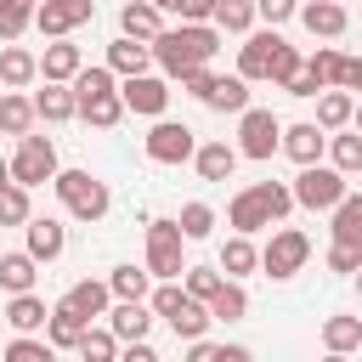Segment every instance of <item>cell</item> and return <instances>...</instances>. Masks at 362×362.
Here are the masks:
<instances>
[{
    "label": "cell",
    "mask_w": 362,
    "mask_h": 362,
    "mask_svg": "<svg viewBox=\"0 0 362 362\" xmlns=\"http://www.w3.org/2000/svg\"><path fill=\"white\" fill-rule=\"evenodd\" d=\"M51 187H57V198H62V209H68L74 221H102V215H107V204H113V198H107V187H102L90 170H57V181H51Z\"/></svg>",
    "instance_id": "cell-3"
},
{
    "label": "cell",
    "mask_w": 362,
    "mask_h": 362,
    "mask_svg": "<svg viewBox=\"0 0 362 362\" xmlns=\"http://www.w3.org/2000/svg\"><path fill=\"white\" fill-rule=\"evenodd\" d=\"M238 158H243V153H238L232 141H204V147L192 153V164H198V175H204V181H232Z\"/></svg>",
    "instance_id": "cell-20"
},
{
    "label": "cell",
    "mask_w": 362,
    "mask_h": 362,
    "mask_svg": "<svg viewBox=\"0 0 362 362\" xmlns=\"http://www.w3.org/2000/svg\"><path fill=\"white\" fill-rule=\"evenodd\" d=\"M328 158H334L339 175H356V170H362V136H356V130H351V136H328Z\"/></svg>",
    "instance_id": "cell-42"
},
{
    "label": "cell",
    "mask_w": 362,
    "mask_h": 362,
    "mask_svg": "<svg viewBox=\"0 0 362 362\" xmlns=\"http://www.w3.org/2000/svg\"><path fill=\"white\" fill-rule=\"evenodd\" d=\"M356 288H362V272H356Z\"/></svg>",
    "instance_id": "cell-58"
},
{
    "label": "cell",
    "mask_w": 362,
    "mask_h": 362,
    "mask_svg": "<svg viewBox=\"0 0 362 362\" xmlns=\"http://www.w3.org/2000/svg\"><path fill=\"white\" fill-rule=\"evenodd\" d=\"M334 243H356L362 249V192H345V204L334 209Z\"/></svg>",
    "instance_id": "cell-34"
},
{
    "label": "cell",
    "mask_w": 362,
    "mask_h": 362,
    "mask_svg": "<svg viewBox=\"0 0 362 362\" xmlns=\"http://www.w3.org/2000/svg\"><path fill=\"white\" fill-rule=\"evenodd\" d=\"M305 74H311L322 90H339V79H345V57H339L334 45H317V51L305 57Z\"/></svg>",
    "instance_id": "cell-32"
},
{
    "label": "cell",
    "mask_w": 362,
    "mask_h": 362,
    "mask_svg": "<svg viewBox=\"0 0 362 362\" xmlns=\"http://www.w3.org/2000/svg\"><path fill=\"white\" fill-rule=\"evenodd\" d=\"M300 23H305L317 40H339L351 17H345V6H339V0H305V6H300Z\"/></svg>",
    "instance_id": "cell-17"
},
{
    "label": "cell",
    "mask_w": 362,
    "mask_h": 362,
    "mask_svg": "<svg viewBox=\"0 0 362 362\" xmlns=\"http://www.w3.org/2000/svg\"><path fill=\"white\" fill-rule=\"evenodd\" d=\"M6 362H57V345L51 339H34V334H17L6 345Z\"/></svg>",
    "instance_id": "cell-44"
},
{
    "label": "cell",
    "mask_w": 362,
    "mask_h": 362,
    "mask_svg": "<svg viewBox=\"0 0 362 362\" xmlns=\"http://www.w3.org/2000/svg\"><path fill=\"white\" fill-rule=\"evenodd\" d=\"M6 322H11L17 334H40V328L51 322V305H45L40 294H11V305H6Z\"/></svg>",
    "instance_id": "cell-25"
},
{
    "label": "cell",
    "mask_w": 362,
    "mask_h": 362,
    "mask_svg": "<svg viewBox=\"0 0 362 362\" xmlns=\"http://www.w3.org/2000/svg\"><path fill=\"white\" fill-rule=\"evenodd\" d=\"M62 300H68V305H74V311L90 322V317H107V305H113V288H107V283H96V277H85V283H74Z\"/></svg>",
    "instance_id": "cell-24"
},
{
    "label": "cell",
    "mask_w": 362,
    "mask_h": 362,
    "mask_svg": "<svg viewBox=\"0 0 362 362\" xmlns=\"http://www.w3.org/2000/svg\"><path fill=\"white\" fill-rule=\"evenodd\" d=\"M277 45H283V34H277V28L249 34V40H243V51H238V79H272V57H277Z\"/></svg>",
    "instance_id": "cell-13"
},
{
    "label": "cell",
    "mask_w": 362,
    "mask_h": 362,
    "mask_svg": "<svg viewBox=\"0 0 362 362\" xmlns=\"http://www.w3.org/2000/svg\"><path fill=\"white\" fill-rule=\"evenodd\" d=\"M107 328H113L119 345H136V339H147V328H153V305H147V300H119V305L107 311Z\"/></svg>",
    "instance_id": "cell-14"
},
{
    "label": "cell",
    "mask_w": 362,
    "mask_h": 362,
    "mask_svg": "<svg viewBox=\"0 0 362 362\" xmlns=\"http://www.w3.org/2000/svg\"><path fill=\"white\" fill-rule=\"evenodd\" d=\"M85 328H90V322H85V317H79L68 300H57V305H51V322H45V339H51L57 351H79Z\"/></svg>",
    "instance_id": "cell-18"
},
{
    "label": "cell",
    "mask_w": 362,
    "mask_h": 362,
    "mask_svg": "<svg viewBox=\"0 0 362 362\" xmlns=\"http://www.w3.org/2000/svg\"><path fill=\"white\" fill-rule=\"evenodd\" d=\"M40 74H45V85H74V79L85 74V57H79V45H68V40H51V45H45V57H40Z\"/></svg>",
    "instance_id": "cell-15"
},
{
    "label": "cell",
    "mask_w": 362,
    "mask_h": 362,
    "mask_svg": "<svg viewBox=\"0 0 362 362\" xmlns=\"http://www.w3.org/2000/svg\"><path fill=\"white\" fill-rule=\"evenodd\" d=\"M328 272L356 277V272H362V249H356V243H328Z\"/></svg>",
    "instance_id": "cell-47"
},
{
    "label": "cell",
    "mask_w": 362,
    "mask_h": 362,
    "mask_svg": "<svg viewBox=\"0 0 362 362\" xmlns=\"http://www.w3.org/2000/svg\"><path fill=\"white\" fill-rule=\"evenodd\" d=\"M113 90H119V85H113V68H107V62H102V68H85V74L74 79V96H79V102H96V96H113Z\"/></svg>",
    "instance_id": "cell-43"
},
{
    "label": "cell",
    "mask_w": 362,
    "mask_h": 362,
    "mask_svg": "<svg viewBox=\"0 0 362 362\" xmlns=\"http://www.w3.org/2000/svg\"><path fill=\"white\" fill-rule=\"evenodd\" d=\"M34 277H40V260H34L28 249L0 255V288H6V294H34Z\"/></svg>",
    "instance_id": "cell-23"
},
{
    "label": "cell",
    "mask_w": 362,
    "mask_h": 362,
    "mask_svg": "<svg viewBox=\"0 0 362 362\" xmlns=\"http://www.w3.org/2000/svg\"><path fill=\"white\" fill-rule=\"evenodd\" d=\"M23 232H28V255H34L40 266H45V260H57V255H62V243H68L62 221H51V215H34Z\"/></svg>",
    "instance_id": "cell-21"
},
{
    "label": "cell",
    "mask_w": 362,
    "mask_h": 362,
    "mask_svg": "<svg viewBox=\"0 0 362 362\" xmlns=\"http://www.w3.org/2000/svg\"><path fill=\"white\" fill-rule=\"evenodd\" d=\"M221 34H249L255 28V0H215V17H209Z\"/></svg>",
    "instance_id": "cell-36"
},
{
    "label": "cell",
    "mask_w": 362,
    "mask_h": 362,
    "mask_svg": "<svg viewBox=\"0 0 362 362\" xmlns=\"http://www.w3.org/2000/svg\"><path fill=\"white\" fill-rule=\"evenodd\" d=\"M255 17H266V23L277 28V23H288V17H300V0H255Z\"/></svg>",
    "instance_id": "cell-48"
},
{
    "label": "cell",
    "mask_w": 362,
    "mask_h": 362,
    "mask_svg": "<svg viewBox=\"0 0 362 362\" xmlns=\"http://www.w3.org/2000/svg\"><path fill=\"white\" fill-rule=\"evenodd\" d=\"M204 107H215V113H249V79H221L215 74V85H209V96H204Z\"/></svg>",
    "instance_id": "cell-26"
},
{
    "label": "cell",
    "mask_w": 362,
    "mask_h": 362,
    "mask_svg": "<svg viewBox=\"0 0 362 362\" xmlns=\"http://www.w3.org/2000/svg\"><path fill=\"white\" fill-rule=\"evenodd\" d=\"M34 79H40V57L23 51V45H6V51H0V85H6V90H23V85H34Z\"/></svg>",
    "instance_id": "cell-22"
},
{
    "label": "cell",
    "mask_w": 362,
    "mask_h": 362,
    "mask_svg": "<svg viewBox=\"0 0 362 362\" xmlns=\"http://www.w3.org/2000/svg\"><path fill=\"white\" fill-rule=\"evenodd\" d=\"M322 362H345V356H334V351H328V356H322Z\"/></svg>",
    "instance_id": "cell-57"
},
{
    "label": "cell",
    "mask_w": 362,
    "mask_h": 362,
    "mask_svg": "<svg viewBox=\"0 0 362 362\" xmlns=\"http://www.w3.org/2000/svg\"><path fill=\"white\" fill-rule=\"evenodd\" d=\"M305 260H311V238H305V232H294V226L272 232V243L260 249V272H266V277H277V283H283V277H294Z\"/></svg>",
    "instance_id": "cell-8"
},
{
    "label": "cell",
    "mask_w": 362,
    "mask_h": 362,
    "mask_svg": "<svg viewBox=\"0 0 362 362\" xmlns=\"http://www.w3.org/2000/svg\"><path fill=\"white\" fill-rule=\"evenodd\" d=\"M209 85H215V74H209V68H198V74H187V79H181V90H187V96H198V102L209 96Z\"/></svg>",
    "instance_id": "cell-51"
},
{
    "label": "cell",
    "mask_w": 362,
    "mask_h": 362,
    "mask_svg": "<svg viewBox=\"0 0 362 362\" xmlns=\"http://www.w3.org/2000/svg\"><path fill=\"white\" fill-rule=\"evenodd\" d=\"M181 226L175 221H147V272L158 283H181L187 277V260H181Z\"/></svg>",
    "instance_id": "cell-4"
},
{
    "label": "cell",
    "mask_w": 362,
    "mask_h": 362,
    "mask_svg": "<svg viewBox=\"0 0 362 362\" xmlns=\"http://www.w3.org/2000/svg\"><path fill=\"white\" fill-rule=\"evenodd\" d=\"M34 11H40V0H0V40L11 45V40L34 23Z\"/></svg>",
    "instance_id": "cell-39"
},
{
    "label": "cell",
    "mask_w": 362,
    "mask_h": 362,
    "mask_svg": "<svg viewBox=\"0 0 362 362\" xmlns=\"http://www.w3.org/2000/svg\"><path fill=\"white\" fill-rule=\"evenodd\" d=\"M34 119H40V113H34V96H17V90L0 96V130H6V136L23 141V136L34 130Z\"/></svg>",
    "instance_id": "cell-28"
},
{
    "label": "cell",
    "mask_w": 362,
    "mask_h": 362,
    "mask_svg": "<svg viewBox=\"0 0 362 362\" xmlns=\"http://www.w3.org/2000/svg\"><path fill=\"white\" fill-rule=\"evenodd\" d=\"M79 362H119V339H113V328H85V339H79Z\"/></svg>",
    "instance_id": "cell-41"
},
{
    "label": "cell",
    "mask_w": 362,
    "mask_h": 362,
    "mask_svg": "<svg viewBox=\"0 0 362 362\" xmlns=\"http://www.w3.org/2000/svg\"><path fill=\"white\" fill-rule=\"evenodd\" d=\"M79 119H85V124H96V130H113V124L124 119V96L113 90V96H96V102H79Z\"/></svg>",
    "instance_id": "cell-37"
},
{
    "label": "cell",
    "mask_w": 362,
    "mask_h": 362,
    "mask_svg": "<svg viewBox=\"0 0 362 362\" xmlns=\"http://www.w3.org/2000/svg\"><path fill=\"white\" fill-rule=\"evenodd\" d=\"M119 96H124V113H147V119H164V107H170V85H164L158 74L124 79V85H119Z\"/></svg>",
    "instance_id": "cell-11"
},
{
    "label": "cell",
    "mask_w": 362,
    "mask_h": 362,
    "mask_svg": "<svg viewBox=\"0 0 362 362\" xmlns=\"http://www.w3.org/2000/svg\"><path fill=\"white\" fill-rule=\"evenodd\" d=\"M96 17V0H40V11H34V28L45 34V40H68L74 28H85Z\"/></svg>",
    "instance_id": "cell-9"
},
{
    "label": "cell",
    "mask_w": 362,
    "mask_h": 362,
    "mask_svg": "<svg viewBox=\"0 0 362 362\" xmlns=\"http://www.w3.org/2000/svg\"><path fill=\"white\" fill-rule=\"evenodd\" d=\"M351 119H356V96L351 90H322L317 96V124L322 130H345Z\"/></svg>",
    "instance_id": "cell-29"
},
{
    "label": "cell",
    "mask_w": 362,
    "mask_h": 362,
    "mask_svg": "<svg viewBox=\"0 0 362 362\" xmlns=\"http://www.w3.org/2000/svg\"><path fill=\"white\" fill-rule=\"evenodd\" d=\"M322 345H328L334 356H351V351L362 345V317H328V322H322Z\"/></svg>",
    "instance_id": "cell-33"
},
{
    "label": "cell",
    "mask_w": 362,
    "mask_h": 362,
    "mask_svg": "<svg viewBox=\"0 0 362 362\" xmlns=\"http://www.w3.org/2000/svg\"><path fill=\"white\" fill-rule=\"evenodd\" d=\"M0 187H11V158H0Z\"/></svg>",
    "instance_id": "cell-55"
},
{
    "label": "cell",
    "mask_w": 362,
    "mask_h": 362,
    "mask_svg": "<svg viewBox=\"0 0 362 362\" xmlns=\"http://www.w3.org/2000/svg\"><path fill=\"white\" fill-rule=\"evenodd\" d=\"M175 17H181V23H209V17H215V0H181Z\"/></svg>",
    "instance_id": "cell-49"
},
{
    "label": "cell",
    "mask_w": 362,
    "mask_h": 362,
    "mask_svg": "<svg viewBox=\"0 0 362 362\" xmlns=\"http://www.w3.org/2000/svg\"><path fill=\"white\" fill-rule=\"evenodd\" d=\"M34 221V204H28V187H0V226H28Z\"/></svg>",
    "instance_id": "cell-38"
},
{
    "label": "cell",
    "mask_w": 362,
    "mask_h": 362,
    "mask_svg": "<svg viewBox=\"0 0 362 362\" xmlns=\"http://www.w3.org/2000/svg\"><path fill=\"white\" fill-rule=\"evenodd\" d=\"M215 51H221V28H215V23H175V28H164V34L153 40V62H158L170 79H187V74L209 68Z\"/></svg>",
    "instance_id": "cell-1"
},
{
    "label": "cell",
    "mask_w": 362,
    "mask_h": 362,
    "mask_svg": "<svg viewBox=\"0 0 362 362\" xmlns=\"http://www.w3.org/2000/svg\"><path fill=\"white\" fill-rule=\"evenodd\" d=\"M288 209H294V187H283V181H255V187H243V192L226 204V221H232L238 238H255V232L277 226Z\"/></svg>",
    "instance_id": "cell-2"
},
{
    "label": "cell",
    "mask_w": 362,
    "mask_h": 362,
    "mask_svg": "<svg viewBox=\"0 0 362 362\" xmlns=\"http://www.w3.org/2000/svg\"><path fill=\"white\" fill-rule=\"evenodd\" d=\"M107 288H113V300H147L153 294V272L147 266H113Z\"/></svg>",
    "instance_id": "cell-31"
},
{
    "label": "cell",
    "mask_w": 362,
    "mask_h": 362,
    "mask_svg": "<svg viewBox=\"0 0 362 362\" xmlns=\"http://www.w3.org/2000/svg\"><path fill=\"white\" fill-rule=\"evenodd\" d=\"M288 96H322V85H317V79H311V74H305V68H300V79H294V85H288Z\"/></svg>",
    "instance_id": "cell-54"
},
{
    "label": "cell",
    "mask_w": 362,
    "mask_h": 362,
    "mask_svg": "<svg viewBox=\"0 0 362 362\" xmlns=\"http://www.w3.org/2000/svg\"><path fill=\"white\" fill-rule=\"evenodd\" d=\"M119 28H124V40H141V45H153V40L164 34V11H158L153 0H130V6L119 11Z\"/></svg>",
    "instance_id": "cell-16"
},
{
    "label": "cell",
    "mask_w": 362,
    "mask_h": 362,
    "mask_svg": "<svg viewBox=\"0 0 362 362\" xmlns=\"http://www.w3.org/2000/svg\"><path fill=\"white\" fill-rule=\"evenodd\" d=\"M255 266H260V249H255L249 238H238V232H232V238L221 243V272H226V277L238 283V277H249Z\"/></svg>",
    "instance_id": "cell-30"
},
{
    "label": "cell",
    "mask_w": 362,
    "mask_h": 362,
    "mask_svg": "<svg viewBox=\"0 0 362 362\" xmlns=\"http://www.w3.org/2000/svg\"><path fill=\"white\" fill-rule=\"evenodd\" d=\"M345 192H351V187H345V175H339L334 164H311V170L294 175V204H305V209H328V215H334V209L345 204Z\"/></svg>",
    "instance_id": "cell-5"
},
{
    "label": "cell",
    "mask_w": 362,
    "mask_h": 362,
    "mask_svg": "<svg viewBox=\"0 0 362 362\" xmlns=\"http://www.w3.org/2000/svg\"><path fill=\"white\" fill-rule=\"evenodd\" d=\"M339 90H362V57H345V79Z\"/></svg>",
    "instance_id": "cell-53"
},
{
    "label": "cell",
    "mask_w": 362,
    "mask_h": 362,
    "mask_svg": "<svg viewBox=\"0 0 362 362\" xmlns=\"http://www.w3.org/2000/svg\"><path fill=\"white\" fill-rule=\"evenodd\" d=\"M175 226H181V238H187V243H198V238H209V232H215V209H209V204H181Z\"/></svg>",
    "instance_id": "cell-40"
},
{
    "label": "cell",
    "mask_w": 362,
    "mask_h": 362,
    "mask_svg": "<svg viewBox=\"0 0 362 362\" xmlns=\"http://www.w3.org/2000/svg\"><path fill=\"white\" fill-rule=\"evenodd\" d=\"M351 124H356V136H362V107H356V119H351Z\"/></svg>",
    "instance_id": "cell-56"
},
{
    "label": "cell",
    "mask_w": 362,
    "mask_h": 362,
    "mask_svg": "<svg viewBox=\"0 0 362 362\" xmlns=\"http://www.w3.org/2000/svg\"><path fill=\"white\" fill-rule=\"evenodd\" d=\"M119 362H158V351H153L147 339H136V345H124V351H119Z\"/></svg>",
    "instance_id": "cell-52"
},
{
    "label": "cell",
    "mask_w": 362,
    "mask_h": 362,
    "mask_svg": "<svg viewBox=\"0 0 362 362\" xmlns=\"http://www.w3.org/2000/svg\"><path fill=\"white\" fill-rule=\"evenodd\" d=\"M283 153H288L300 170H311V164H322V153H328V130H322L317 119H305V124H283Z\"/></svg>",
    "instance_id": "cell-12"
},
{
    "label": "cell",
    "mask_w": 362,
    "mask_h": 362,
    "mask_svg": "<svg viewBox=\"0 0 362 362\" xmlns=\"http://www.w3.org/2000/svg\"><path fill=\"white\" fill-rule=\"evenodd\" d=\"M34 113H40L45 124H62V119H74V113H79V96H74V85H45V90L34 96Z\"/></svg>",
    "instance_id": "cell-27"
},
{
    "label": "cell",
    "mask_w": 362,
    "mask_h": 362,
    "mask_svg": "<svg viewBox=\"0 0 362 362\" xmlns=\"http://www.w3.org/2000/svg\"><path fill=\"white\" fill-rule=\"evenodd\" d=\"M0 96H6V85H0Z\"/></svg>",
    "instance_id": "cell-59"
},
{
    "label": "cell",
    "mask_w": 362,
    "mask_h": 362,
    "mask_svg": "<svg viewBox=\"0 0 362 362\" xmlns=\"http://www.w3.org/2000/svg\"><path fill=\"white\" fill-rule=\"evenodd\" d=\"M221 283H226V277H221L215 266H187V277H181V288H187L192 300H204V305L215 300V288H221Z\"/></svg>",
    "instance_id": "cell-46"
},
{
    "label": "cell",
    "mask_w": 362,
    "mask_h": 362,
    "mask_svg": "<svg viewBox=\"0 0 362 362\" xmlns=\"http://www.w3.org/2000/svg\"><path fill=\"white\" fill-rule=\"evenodd\" d=\"M209 317H215V322H238V317H249V294H243V283L226 277V283L215 288V300H209Z\"/></svg>",
    "instance_id": "cell-35"
},
{
    "label": "cell",
    "mask_w": 362,
    "mask_h": 362,
    "mask_svg": "<svg viewBox=\"0 0 362 362\" xmlns=\"http://www.w3.org/2000/svg\"><path fill=\"white\" fill-rule=\"evenodd\" d=\"M300 68H305V57L283 40V45H277V57H272V85H277V90H288V85L300 79Z\"/></svg>",
    "instance_id": "cell-45"
},
{
    "label": "cell",
    "mask_w": 362,
    "mask_h": 362,
    "mask_svg": "<svg viewBox=\"0 0 362 362\" xmlns=\"http://www.w3.org/2000/svg\"><path fill=\"white\" fill-rule=\"evenodd\" d=\"M11 181H17V187H45V181H57V147H51L45 136H23L17 153H11Z\"/></svg>",
    "instance_id": "cell-7"
},
{
    "label": "cell",
    "mask_w": 362,
    "mask_h": 362,
    "mask_svg": "<svg viewBox=\"0 0 362 362\" xmlns=\"http://www.w3.org/2000/svg\"><path fill=\"white\" fill-rule=\"evenodd\" d=\"M187 362H226V345H209V339H192V345H187Z\"/></svg>",
    "instance_id": "cell-50"
},
{
    "label": "cell",
    "mask_w": 362,
    "mask_h": 362,
    "mask_svg": "<svg viewBox=\"0 0 362 362\" xmlns=\"http://www.w3.org/2000/svg\"><path fill=\"white\" fill-rule=\"evenodd\" d=\"M192 153H198V136H192L187 124L158 119V124L147 130V158H153V164H187Z\"/></svg>",
    "instance_id": "cell-10"
},
{
    "label": "cell",
    "mask_w": 362,
    "mask_h": 362,
    "mask_svg": "<svg viewBox=\"0 0 362 362\" xmlns=\"http://www.w3.org/2000/svg\"><path fill=\"white\" fill-rule=\"evenodd\" d=\"M277 147H283V124H277L272 107L238 113V153H243V158H272Z\"/></svg>",
    "instance_id": "cell-6"
},
{
    "label": "cell",
    "mask_w": 362,
    "mask_h": 362,
    "mask_svg": "<svg viewBox=\"0 0 362 362\" xmlns=\"http://www.w3.org/2000/svg\"><path fill=\"white\" fill-rule=\"evenodd\" d=\"M107 68H113V74H124V79H141V74L153 68V45H141V40H124V34H119V40L107 45Z\"/></svg>",
    "instance_id": "cell-19"
}]
</instances>
